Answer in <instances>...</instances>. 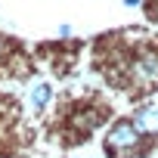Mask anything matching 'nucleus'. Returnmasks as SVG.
<instances>
[{
  "label": "nucleus",
  "instance_id": "obj_1",
  "mask_svg": "<svg viewBox=\"0 0 158 158\" xmlns=\"http://www.w3.org/2000/svg\"><path fill=\"white\" fill-rule=\"evenodd\" d=\"M127 87H136L139 93H152L158 87V50L143 47L127 59Z\"/></svg>",
  "mask_w": 158,
  "mask_h": 158
},
{
  "label": "nucleus",
  "instance_id": "obj_2",
  "mask_svg": "<svg viewBox=\"0 0 158 158\" xmlns=\"http://www.w3.org/2000/svg\"><path fill=\"white\" fill-rule=\"evenodd\" d=\"M139 139H143V133L136 130L133 121H115V124L109 127V133H106V149L121 158V155L133 152V149L139 146Z\"/></svg>",
  "mask_w": 158,
  "mask_h": 158
},
{
  "label": "nucleus",
  "instance_id": "obj_3",
  "mask_svg": "<svg viewBox=\"0 0 158 158\" xmlns=\"http://www.w3.org/2000/svg\"><path fill=\"white\" fill-rule=\"evenodd\" d=\"M130 121L136 124V130L143 136H158V109H149V106L146 109H136Z\"/></svg>",
  "mask_w": 158,
  "mask_h": 158
},
{
  "label": "nucleus",
  "instance_id": "obj_4",
  "mask_svg": "<svg viewBox=\"0 0 158 158\" xmlns=\"http://www.w3.org/2000/svg\"><path fill=\"white\" fill-rule=\"evenodd\" d=\"M50 96H53L50 84H34V87H31V93H28V102H31V109H34V112H40V109H47Z\"/></svg>",
  "mask_w": 158,
  "mask_h": 158
},
{
  "label": "nucleus",
  "instance_id": "obj_5",
  "mask_svg": "<svg viewBox=\"0 0 158 158\" xmlns=\"http://www.w3.org/2000/svg\"><path fill=\"white\" fill-rule=\"evenodd\" d=\"M143 0H124V6H139Z\"/></svg>",
  "mask_w": 158,
  "mask_h": 158
}]
</instances>
